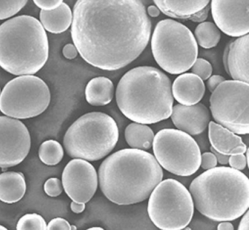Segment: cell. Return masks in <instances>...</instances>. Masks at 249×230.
<instances>
[{
	"label": "cell",
	"mask_w": 249,
	"mask_h": 230,
	"mask_svg": "<svg viewBox=\"0 0 249 230\" xmlns=\"http://www.w3.org/2000/svg\"><path fill=\"white\" fill-rule=\"evenodd\" d=\"M71 25L81 57L107 71L122 69L138 59L151 34L142 0H77Z\"/></svg>",
	"instance_id": "6da1fadb"
},
{
	"label": "cell",
	"mask_w": 249,
	"mask_h": 230,
	"mask_svg": "<svg viewBox=\"0 0 249 230\" xmlns=\"http://www.w3.org/2000/svg\"><path fill=\"white\" fill-rule=\"evenodd\" d=\"M98 174L103 195L119 205L143 202L163 178L162 169L155 157L133 148L109 156L100 165Z\"/></svg>",
	"instance_id": "7a4b0ae2"
},
{
	"label": "cell",
	"mask_w": 249,
	"mask_h": 230,
	"mask_svg": "<svg viewBox=\"0 0 249 230\" xmlns=\"http://www.w3.org/2000/svg\"><path fill=\"white\" fill-rule=\"evenodd\" d=\"M116 97L119 110L127 119L145 125L170 118L174 103L171 81L154 67L128 71L118 84Z\"/></svg>",
	"instance_id": "3957f363"
},
{
	"label": "cell",
	"mask_w": 249,
	"mask_h": 230,
	"mask_svg": "<svg viewBox=\"0 0 249 230\" xmlns=\"http://www.w3.org/2000/svg\"><path fill=\"white\" fill-rule=\"evenodd\" d=\"M189 191L196 210L212 221H234L249 210V177L231 167L204 172L192 180Z\"/></svg>",
	"instance_id": "277c9868"
},
{
	"label": "cell",
	"mask_w": 249,
	"mask_h": 230,
	"mask_svg": "<svg viewBox=\"0 0 249 230\" xmlns=\"http://www.w3.org/2000/svg\"><path fill=\"white\" fill-rule=\"evenodd\" d=\"M47 34L41 23L19 16L0 25V67L15 75H34L49 59Z\"/></svg>",
	"instance_id": "5b68a950"
},
{
	"label": "cell",
	"mask_w": 249,
	"mask_h": 230,
	"mask_svg": "<svg viewBox=\"0 0 249 230\" xmlns=\"http://www.w3.org/2000/svg\"><path fill=\"white\" fill-rule=\"evenodd\" d=\"M119 136V128L113 118L102 112H91L70 126L63 145L72 158L98 161L114 149Z\"/></svg>",
	"instance_id": "8992f818"
},
{
	"label": "cell",
	"mask_w": 249,
	"mask_h": 230,
	"mask_svg": "<svg viewBox=\"0 0 249 230\" xmlns=\"http://www.w3.org/2000/svg\"><path fill=\"white\" fill-rule=\"evenodd\" d=\"M151 50L159 66L172 75L189 71L198 56V45L191 30L173 19L157 24L151 37Z\"/></svg>",
	"instance_id": "52a82bcc"
},
{
	"label": "cell",
	"mask_w": 249,
	"mask_h": 230,
	"mask_svg": "<svg viewBox=\"0 0 249 230\" xmlns=\"http://www.w3.org/2000/svg\"><path fill=\"white\" fill-rule=\"evenodd\" d=\"M194 211L190 192L175 179L161 180L150 195L148 215L160 230H183L190 224Z\"/></svg>",
	"instance_id": "ba28073f"
},
{
	"label": "cell",
	"mask_w": 249,
	"mask_h": 230,
	"mask_svg": "<svg viewBox=\"0 0 249 230\" xmlns=\"http://www.w3.org/2000/svg\"><path fill=\"white\" fill-rule=\"evenodd\" d=\"M152 146L157 162L176 176H192L200 167V148L186 132L178 129H161L154 136Z\"/></svg>",
	"instance_id": "9c48e42d"
},
{
	"label": "cell",
	"mask_w": 249,
	"mask_h": 230,
	"mask_svg": "<svg viewBox=\"0 0 249 230\" xmlns=\"http://www.w3.org/2000/svg\"><path fill=\"white\" fill-rule=\"evenodd\" d=\"M51 92L47 84L33 75L14 78L0 94V111L16 119L36 117L49 107Z\"/></svg>",
	"instance_id": "30bf717a"
},
{
	"label": "cell",
	"mask_w": 249,
	"mask_h": 230,
	"mask_svg": "<svg viewBox=\"0 0 249 230\" xmlns=\"http://www.w3.org/2000/svg\"><path fill=\"white\" fill-rule=\"evenodd\" d=\"M249 84L224 81L210 98V110L215 123L236 135L249 133Z\"/></svg>",
	"instance_id": "8fae6325"
},
{
	"label": "cell",
	"mask_w": 249,
	"mask_h": 230,
	"mask_svg": "<svg viewBox=\"0 0 249 230\" xmlns=\"http://www.w3.org/2000/svg\"><path fill=\"white\" fill-rule=\"evenodd\" d=\"M31 137L18 119L0 116V168L18 165L27 157Z\"/></svg>",
	"instance_id": "7c38bea8"
},
{
	"label": "cell",
	"mask_w": 249,
	"mask_h": 230,
	"mask_svg": "<svg viewBox=\"0 0 249 230\" xmlns=\"http://www.w3.org/2000/svg\"><path fill=\"white\" fill-rule=\"evenodd\" d=\"M62 186L74 202H89L98 186V176L92 164L81 159L69 161L62 173Z\"/></svg>",
	"instance_id": "4fadbf2b"
},
{
	"label": "cell",
	"mask_w": 249,
	"mask_h": 230,
	"mask_svg": "<svg viewBox=\"0 0 249 230\" xmlns=\"http://www.w3.org/2000/svg\"><path fill=\"white\" fill-rule=\"evenodd\" d=\"M249 0H211V14L216 27L233 37L249 33Z\"/></svg>",
	"instance_id": "5bb4252c"
},
{
	"label": "cell",
	"mask_w": 249,
	"mask_h": 230,
	"mask_svg": "<svg viewBox=\"0 0 249 230\" xmlns=\"http://www.w3.org/2000/svg\"><path fill=\"white\" fill-rule=\"evenodd\" d=\"M170 117L178 130L189 135H200L211 122V112L202 103L191 106L176 105L173 107Z\"/></svg>",
	"instance_id": "9a60e30c"
},
{
	"label": "cell",
	"mask_w": 249,
	"mask_h": 230,
	"mask_svg": "<svg viewBox=\"0 0 249 230\" xmlns=\"http://www.w3.org/2000/svg\"><path fill=\"white\" fill-rule=\"evenodd\" d=\"M249 34L230 42L224 49V61L226 72L233 81L249 84Z\"/></svg>",
	"instance_id": "2e32d148"
},
{
	"label": "cell",
	"mask_w": 249,
	"mask_h": 230,
	"mask_svg": "<svg viewBox=\"0 0 249 230\" xmlns=\"http://www.w3.org/2000/svg\"><path fill=\"white\" fill-rule=\"evenodd\" d=\"M205 86L197 75L184 72L176 78L172 85V94L175 100L183 106L197 104L205 95Z\"/></svg>",
	"instance_id": "e0dca14e"
},
{
	"label": "cell",
	"mask_w": 249,
	"mask_h": 230,
	"mask_svg": "<svg viewBox=\"0 0 249 230\" xmlns=\"http://www.w3.org/2000/svg\"><path fill=\"white\" fill-rule=\"evenodd\" d=\"M160 12L167 17L189 19L209 5L211 0H153Z\"/></svg>",
	"instance_id": "ac0fdd59"
},
{
	"label": "cell",
	"mask_w": 249,
	"mask_h": 230,
	"mask_svg": "<svg viewBox=\"0 0 249 230\" xmlns=\"http://www.w3.org/2000/svg\"><path fill=\"white\" fill-rule=\"evenodd\" d=\"M208 139L215 151L229 157L234 148L244 144L240 136L214 122L208 124Z\"/></svg>",
	"instance_id": "d6986e66"
},
{
	"label": "cell",
	"mask_w": 249,
	"mask_h": 230,
	"mask_svg": "<svg viewBox=\"0 0 249 230\" xmlns=\"http://www.w3.org/2000/svg\"><path fill=\"white\" fill-rule=\"evenodd\" d=\"M27 190L25 177L21 173L6 172L0 174V200L15 203L24 197Z\"/></svg>",
	"instance_id": "ffe728a7"
},
{
	"label": "cell",
	"mask_w": 249,
	"mask_h": 230,
	"mask_svg": "<svg viewBox=\"0 0 249 230\" xmlns=\"http://www.w3.org/2000/svg\"><path fill=\"white\" fill-rule=\"evenodd\" d=\"M40 20L45 30L53 34H60L67 31L72 24V11L69 5L62 2L52 11L41 10Z\"/></svg>",
	"instance_id": "44dd1931"
},
{
	"label": "cell",
	"mask_w": 249,
	"mask_h": 230,
	"mask_svg": "<svg viewBox=\"0 0 249 230\" xmlns=\"http://www.w3.org/2000/svg\"><path fill=\"white\" fill-rule=\"evenodd\" d=\"M85 95L86 100L91 106H107L114 97V86L109 78L97 77L87 84Z\"/></svg>",
	"instance_id": "7402d4cb"
},
{
	"label": "cell",
	"mask_w": 249,
	"mask_h": 230,
	"mask_svg": "<svg viewBox=\"0 0 249 230\" xmlns=\"http://www.w3.org/2000/svg\"><path fill=\"white\" fill-rule=\"evenodd\" d=\"M124 135L131 148L142 151L151 149L155 136L149 126L138 123L128 125L125 129Z\"/></svg>",
	"instance_id": "603a6c76"
},
{
	"label": "cell",
	"mask_w": 249,
	"mask_h": 230,
	"mask_svg": "<svg viewBox=\"0 0 249 230\" xmlns=\"http://www.w3.org/2000/svg\"><path fill=\"white\" fill-rule=\"evenodd\" d=\"M196 43L205 49L215 47L221 40V32L214 23L207 21L197 25L195 30Z\"/></svg>",
	"instance_id": "cb8c5ba5"
},
{
	"label": "cell",
	"mask_w": 249,
	"mask_h": 230,
	"mask_svg": "<svg viewBox=\"0 0 249 230\" xmlns=\"http://www.w3.org/2000/svg\"><path fill=\"white\" fill-rule=\"evenodd\" d=\"M63 157V148L57 141L53 140L45 141L39 148L40 161L46 165H56L62 161Z\"/></svg>",
	"instance_id": "d4e9b609"
},
{
	"label": "cell",
	"mask_w": 249,
	"mask_h": 230,
	"mask_svg": "<svg viewBox=\"0 0 249 230\" xmlns=\"http://www.w3.org/2000/svg\"><path fill=\"white\" fill-rule=\"evenodd\" d=\"M17 230H47V224L38 214H26L17 223Z\"/></svg>",
	"instance_id": "484cf974"
},
{
	"label": "cell",
	"mask_w": 249,
	"mask_h": 230,
	"mask_svg": "<svg viewBox=\"0 0 249 230\" xmlns=\"http://www.w3.org/2000/svg\"><path fill=\"white\" fill-rule=\"evenodd\" d=\"M28 0H0V20L7 19L18 14Z\"/></svg>",
	"instance_id": "4316f807"
},
{
	"label": "cell",
	"mask_w": 249,
	"mask_h": 230,
	"mask_svg": "<svg viewBox=\"0 0 249 230\" xmlns=\"http://www.w3.org/2000/svg\"><path fill=\"white\" fill-rule=\"evenodd\" d=\"M191 69H192V73L197 75L202 81L208 80L212 75V65L208 61L202 58L196 59Z\"/></svg>",
	"instance_id": "83f0119b"
},
{
	"label": "cell",
	"mask_w": 249,
	"mask_h": 230,
	"mask_svg": "<svg viewBox=\"0 0 249 230\" xmlns=\"http://www.w3.org/2000/svg\"><path fill=\"white\" fill-rule=\"evenodd\" d=\"M44 191L46 195L55 197L59 196L63 191L62 183L56 177H52L46 180L44 184Z\"/></svg>",
	"instance_id": "f1b7e54d"
},
{
	"label": "cell",
	"mask_w": 249,
	"mask_h": 230,
	"mask_svg": "<svg viewBox=\"0 0 249 230\" xmlns=\"http://www.w3.org/2000/svg\"><path fill=\"white\" fill-rule=\"evenodd\" d=\"M229 164L231 168L237 170H243L247 165V157L244 154L230 156L229 159Z\"/></svg>",
	"instance_id": "f546056e"
},
{
	"label": "cell",
	"mask_w": 249,
	"mask_h": 230,
	"mask_svg": "<svg viewBox=\"0 0 249 230\" xmlns=\"http://www.w3.org/2000/svg\"><path fill=\"white\" fill-rule=\"evenodd\" d=\"M217 159L212 152H206L201 155L200 166L205 170H211L217 165Z\"/></svg>",
	"instance_id": "4dcf8cb0"
},
{
	"label": "cell",
	"mask_w": 249,
	"mask_h": 230,
	"mask_svg": "<svg viewBox=\"0 0 249 230\" xmlns=\"http://www.w3.org/2000/svg\"><path fill=\"white\" fill-rule=\"evenodd\" d=\"M64 0H33L36 6L43 11H52L57 8Z\"/></svg>",
	"instance_id": "1f68e13d"
},
{
	"label": "cell",
	"mask_w": 249,
	"mask_h": 230,
	"mask_svg": "<svg viewBox=\"0 0 249 230\" xmlns=\"http://www.w3.org/2000/svg\"><path fill=\"white\" fill-rule=\"evenodd\" d=\"M47 230H71V226L65 218H55L48 224Z\"/></svg>",
	"instance_id": "d6a6232c"
},
{
	"label": "cell",
	"mask_w": 249,
	"mask_h": 230,
	"mask_svg": "<svg viewBox=\"0 0 249 230\" xmlns=\"http://www.w3.org/2000/svg\"><path fill=\"white\" fill-rule=\"evenodd\" d=\"M224 81H226L225 78L221 76V75H213V76L210 77L209 79L207 81V87L211 93L213 92L214 90L217 88V87L221 83L224 82Z\"/></svg>",
	"instance_id": "836d02e7"
},
{
	"label": "cell",
	"mask_w": 249,
	"mask_h": 230,
	"mask_svg": "<svg viewBox=\"0 0 249 230\" xmlns=\"http://www.w3.org/2000/svg\"><path fill=\"white\" fill-rule=\"evenodd\" d=\"M64 56L68 59H73L78 56V52L77 50L76 47L73 44H67L65 47L63 48Z\"/></svg>",
	"instance_id": "e575fe53"
},
{
	"label": "cell",
	"mask_w": 249,
	"mask_h": 230,
	"mask_svg": "<svg viewBox=\"0 0 249 230\" xmlns=\"http://www.w3.org/2000/svg\"><path fill=\"white\" fill-rule=\"evenodd\" d=\"M210 7L209 5L208 6L205 7L204 9L199 12L196 13V14L191 17L189 20L193 21V22L202 23L204 21L207 19L208 17V13H209Z\"/></svg>",
	"instance_id": "d590c367"
},
{
	"label": "cell",
	"mask_w": 249,
	"mask_h": 230,
	"mask_svg": "<svg viewBox=\"0 0 249 230\" xmlns=\"http://www.w3.org/2000/svg\"><path fill=\"white\" fill-rule=\"evenodd\" d=\"M211 151L214 155L216 157L217 162L219 164H222V165H227L229 164V159L230 157L227 155H224V154H220V153L215 151L212 147H211Z\"/></svg>",
	"instance_id": "8d00e7d4"
},
{
	"label": "cell",
	"mask_w": 249,
	"mask_h": 230,
	"mask_svg": "<svg viewBox=\"0 0 249 230\" xmlns=\"http://www.w3.org/2000/svg\"><path fill=\"white\" fill-rule=\"evenodd\" d=\"M244 214L245 215H243L241 221H240V224H239L238 230H249V211H246Z\"/></svg>",
	"instance_id": "74e56055"
},
{
	"label": "cell",
	"mask_w": 249,
	"mask_h": 230,
	"mask_svg": "<svg viewBox=\"0 0 249 230\" xmlns=\"http://www.w3.org/2000/svg\"><path fill=\"white\" fill-rule=\"evenodd\" d=\"M85 208L86 205L84 203H78V202H74V201L71 202V210L75 213H81L85 210Z\"/></svg>",
	"instance_id": "f35d334b"
},
{
	"label": "cell",
	"mask_w": 249,
	"mask_h": 230,
	"mask_svg": "<svg viewBox=\"0 0 249 230\" xmlns=\"http://www.w3.org/2000/svg\"><path fill=\"white\" fill-rule=\"evenodd\" d=\"M217 230H234V226L229 221H222L218 224Z\"/></svg>",
	"instance_id": "ab89813d"
},
{
	"label": "cell",
	"mask_w": 249,
	"mask_h": 230,
	"mask_svg": "<svg viewBox=\"0 0 249 230\" xmlns=\"http://www.w3.org/2000/svg\"><path fill=\"white\" fill-rule=\"evenodd\" d=\"M148 14L150 17L156 18V17H158L160 15V11L157 6L151 5L148 8Z\"/></svg>",
	"instance_id": "60d3db41"
},
{
	"label": "cell",
	"mask_w": 249,
	"mask_h": 230,
	"mask_svg": "<svg viewBox=\"0 0 249 230\" xmlns=\"http://www.w3.org/2000/svg\"><path fill=\"white\" fill-rule=\"evenodd\" d=\"M86 230H105L102 227H91V228L87 229Z\"/></svg>",
	"instance_id": "b9f144b4"
},
{
	"label": "cell",
	"mask_w": 249,
	"mask_h": 230,
	"mask_svg": "<svg viewBox=\"0 0 249 230\" xmlns=\"http://www.w3.org/2000/svg\"><path fill=\"white\" fill-rule=\"evenodd\" d=\"M0 230H8V229L5 228L3 226L0 225Z\"/></svg>",
	"instance_id": "7bdbcfd3"
},
{
	"label": "cell",
	"mask_w": 249,
	"mask_h": 230,
	"mask_svg": "<svg viewBox=\"0 0 249 230\" xmlns=\"http://www.w3.org/2000/svg\"><path fill=\"white\" fill-rule=\"evenodd\" d=\"M192 230V229L189 228V227H185L184 229H183V230Z\"/></svg>",
	"instance_id": "ee69618b"
},
{
	"label": "cell",
	"mask_w": 249,
	"mask_h": 230,
	"mask_svg": "<svg viewBox=\"0 0 249 230\" xmlns=\"http://www.w3.org/2000/svg\"><path fill=\"white\" fill-rule=\"evenodd\" d=\"M76 230V227L75 226H71V230Z\"/></svg>",
	"instance_id": "f6af8a7d"
},
{
	"label": "cell",
	"mask_w": 249,
	"mask_h": 230,
	"mask_svg": "<svg viewBox=\"0 0 249 230\" xmlns=\"http://www.w3.org/2000/svg\"><path fill=\"white\" fill-rule=\"evenodd\" d=\"M0 94H1V91H0Z\"/></svg>",
	"instance_id": "bcb514c9"
}]
</instances>
